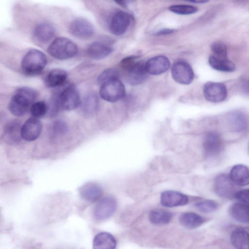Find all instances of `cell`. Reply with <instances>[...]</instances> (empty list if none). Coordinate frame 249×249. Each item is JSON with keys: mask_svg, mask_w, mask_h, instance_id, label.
Returning a JSON list of instances; mask_svg holds the SVG:
<instances>
[{"mask_svg": "<svg viewBox=\"0 0 249 249\" xmlns=\"http://www.w3.org/2000/svg\"><path fill=\"white\" fill-rule=\"evenodd\" d=\"M173 79L182 85H188L194 79V74L191 66L187 62L179 61L175 63L171 68Z\"/></svg>", "mask_w": 249, "mask_h": 249, "instance_id": "cell-8", "label": "cell"}, {"mask_svg": "<svg viewBox=\"0 0 249 249\" xmlns=\"http://www.w3.org/2000/svg\"><path fill=\"white\" fill-rule=\"evenodd\" d=\"M231 242L236 249H249V233L243 228H236L231 232Z\"/></svg>", "mask_w": 249, "mask_h": 249, "instance_id": "cell-21", "label": "cell"}, {"mask_svg": "<svg viewBox=\"0 0 249 249\" xmlns=\"http://www.w3.org/2000/svg\"><path fill=\"white\" fill-rule=\"evenodd\" d=\"M195 207L200 212L209 213L216 211L218 204L213 200L206 199L196 202Z\"/></svg>", "mask_w": 249, "mask_h": 249, "instance_id": "cell-32", "label": "cell"}, {"mask_svg": "<svg viewBox=\"0 0 249 249\" xmlns=\"http://www.w3.org/2000/svg\"><path fill=\"white\" fill-rule=\"evenodd\" d=\"M116 244V240L111 233L101 232L95 236L93 248L95 249H114Z\"/></svg>", "mask_w": 249, "mask_h": 249, "instance_id": "cell-22", "label": "cell"}, {"mask_svg": "<svg viewBox=\"0 0 249 249\" xmlns=\"http://www.w3.org/2000/svg\"><path fill=\"white\" fill-rule=\"evenodd\" d=\"M127 80L129 83L135 85L143 83L148 73L146 70L145 63L137 61L127 71Z\"/></svg>", "mask_w": 249, "mask_h": 249, "instance_id": "cell-14", "label": "cell"}, {"mask_svg": "<svg viewBox=\"0 0 249 249\" xmlns=\"http://www.w3.org/2000/svg\"><path fill=\"white\" fill-rule=\"evenodd\" d=\"M118 4L125 6L127 4H129L133 2L135 0H114Z\"/></svg>", "mask_w": 249, "mask_h": 249, "instance_id": "cell-41", "label": "cell"}, {"mask_svg": "<svg viewBox=\"0 0 249 249\" xmlns=\"http://www.w3.org/2000/svg\"><path fill=\"white\" fill-rule=\"evenodd\" d=\"M230 213L236 221L249 223V205L242 202L234 203L230 209Z\"/></svg>", "mask_w": 249, "mask_h": 249, "instance_id": "cell-25", "label": "cell"}, {"mask_svg": "<svg viewBox=\"0 0 249 249\" xmlns=\"http://www.w3.org/2000/svg\"><path fill=\"white\" fill-rule=\"evenodd\" d=\"M235 197L241 202L249 205V189H242L237 191Z\"/></svg>", "mask_w": 249, "mask_h": 249, "instance_id": "cell-38", "label": "cell"}, {"mask_svg": "<svg viewBox=\"0 0 249 249\" xmlns=\"http://www.w3.org/2000/svg\"><path fill=\"white\" fill-rule=\"evenodd\" d=\"M38 119L32 116L25 121L21 126L22 139L31 142L38 138L42 130V124Z\"/></svg>", "mask_w": 249, "mask_h": 249, "instance_id": "cell-11", "label": "cell"}, {"mask_svg": "<svg viewBox=\"0 0 249 249\" xmlns=\"http://www.w3.org/2000/svg\"><path fill=\"white\" fill-rule=\"evenodd\" d=\"M68 77L67 72L61 69H54L49 72L46 78V84L50 88L60 86L65 83Z\"/></svg>", "mask_w": 249, "mask_h": 249, "instance_id": "cell-27", "label": "cell"}, {"mask_svg": "<svg viewBox=\"0 0 249 249\" xmlns=\"http://www.w3.org/2000/svg\"><path fill=\"white\" fill-rule=\"evenodd\" d=\"M47 51L53 58L65 60L76 55L78 49L76 45L71 40L64 37H59L51 43Z\"/></svg>", "mask_w": 249, "mask_h": 249, "instance_id": "cell-3", "label": "cell"}, {"mask_svg": "<svg viewBox=\"0 0 249 249\" xmlns=\"http://www.w3.org/2000/svg\"><path fill=\"white\" fill-rule=\"evenodd\" d=\"M130 15L124 12H117L113 17L110 25L111 33L116 36L123 35L130 23Z\"/></svg>", "mask_w": 249, "mask_h": 249, "instance_id": "cell-16", "label": "cell"}, {"mask_svg": "<svg viewBox=\"0 0 249 249\" xmlns=\"http://www.w3.org/2000/svg\"><path fill=\"white\" fill-rule=\"evenodd\" d=\"M169 10L173 13L179 15H190L196 13L197 7L189 5H173L169 7Z\"/></svg>", "mask_w": 249, "mask_h": 249, "instance_id": "cell-34", "label": "cell"}, {"mask_svg": "<svg viewBox=\"0 0 249 249\" xmlns=\"http://www.w3.org/2000/svg\"><path fill=\"white\" fill-rule=\"evenodd\" d=\"M37 96L36 91L31 88L23 87L18 89L9 102L10 111L17 117L23 116L34 103Z\"/></svg>", "mask_w": 249, "mask_h": 249, "instance_id": "cell-1", "label": "cell"}, {"mask_svg": "<svg viewBox=\"0 0 249 249\" xmlns=\"http://www.w3.org/2000/svg\"><path fill=\"white\" fill-rule=\"evenodd\" d=\"M243 91L249 95V79L244 81L242 86Z\"/></svg>", "mask_w": 249, "mask_h": 249, "instance_id": "cell-39", "label": "cell"}, {"mask_svg": "<svg viewBox=\"0 0 249 249\" xmlns=\"http://www.w3.org/2000/svg\"><path fill=\"white\" fill-rule=\"evenodd\" d=\"M174 30L170 29H164L157 32L158 35H166L173 33Z\"/></svg>", "mask_w": 249, "mask_h": 249, "instance_id": "cell-40", "label": "cell"}, {"mask_svg": "<svg viewBox=\"0 0 249 249\" xmlns=\"http://www.w3.org/2000/svg\"><path fill=\"white\" fill-rule=\"evenodd\" d=\"M47 63V59L43 53L36 49H32L24 56L21 67L25 74L35 75L40 73Z\"/></svg>", "mask_w": 249, "mask_h": 249, "instance_id": "cell-2", "label": "cell"}, {"mask_svg": "<svg viewBox=\"0 0 249 249\" xmlns=\"http://www.w3.org/2000/svg\"><path fill=\"white\" fill-rule=\"evenodd\" d=\"M112 51L111 47L100 42H92L87 49L88 56L95 59H103L109 55Z\"/></svg>", "mask_w": 249, "mask_h": 249, "instance_id": "cell-20", "label": "cell"}, {"mask_svg": "<svg viewBox=\"0 0 249 249\" xmlns=\"http://www.w3.org/2000/svg\"><path fill=\"white\" fill-rule=\"evenodd\" d=\"M229 119L231 127L236 131H242L247 126V117L242 112L240 111L232 112L230 114Z\"/></svg>", "mask_w": 249, "mask_h": 249, "instance_id": "cell-31", "label": "cell"}, {"mask_svg": "<svg viewBox=\"0 0 249 249\" xmlns=\"http://www.w3.org/2000/svg\"><path fill=\"white\" fill-rule=\"evenodd\" d=\"M137 58L135 56L125 57L121 61V68L125 71H127L137 61Z\"/></svg>", "mask_w": 249, "mask_h": 249, "instance_id": "cell-37", "label": "cell"}, {"mask_svg": "<svg viewBox=\"0 0 249 249\" xmlns=\"http://www.w3.org/2000/svg\"><path fill=\"white\" fill-rule=\"evenodd\" d=\"M55 30L53 26L47 23L38 24L34 30L35 38L41 43L49 41L54 36Z\"/></svg>", "mask_w": 249, "mask_h": 249, "instance_id": "cell-24", "label": "cell"}, {"mask_svg": "<svg viewBox=\"0 0 249 249\" xmlns=\"http://www.w3.org/2000/svg\"><path fill=\"white\" fill-rule=\"evenodd\" d=\"M205 221V219L200 215L193 212H186L182 213L179 217L180 224L188 229H194L199 227Z\"/></svg>", "mask_w": 249, "mask_h": 249, "instance_id": "cell-26", "label": "cell"}, {"mask_svg": "<svg viewBox=\"0 0 249 249\" xmlns=\"http://www.w3.org/2000/svg\"><path fill=\"white\" fill-rule=\"evenodd\" d=\"M117 206L116 199L112 196H107L101 199L93 211L94 218L99 221L110 217L115 212Z\"/></svg>", "mask_w": 249, "mask_h": 249, "instance_id": "cell-6", "label": "cell"}, {"mask_svg": "<svg viewBox=\"0 0 249 249\" xmlns=\"http://www.w3.org/2000/svg\"><path fill=\"white\" fill-rule=\"evenodd\" d=\"M67 123L63 120L55 121L51 125L50 132L51 138L56 140L64 136L68 131Z\"/></svg>", "mask_w": 249, "mask_h": 249, "instance_id": "cell-30", "label": "cell"}, {"mask_svg": "<svg viewBox=\"0 0 249 249\" xmlns=\"http://www.w3.org/2000/svg\"><path fill=\"white\" fill-rule=\"evenodd\" d=\"M21 125L20 122L17 120L11 121L5 126L3 138L4 140L11 144L20 142L21 137Z\"/></svg>", "mask_w": 249, "mask_h": 249, "instance_id": "cell-17", "label": "cell"}, {"mask_svg": "<svg viewBox=\"0 0 249 249\" xmlns=\"http://www.w3.org/2000/svg\"><path fill=\"white\" fill-rule=\"evenodd\" d=\"M118 71L113 68H109L102 71L98 76L97 81L98 84L103 83L115 79H119Z\"/></svg>", "mask_w": 249, "mask_h": 249, "instance_id": "cell-35", "label": "cell"}, {"mask_svg": "<svg viewBox=\"0 0 249 249\" xmlns=\"http://www.w3.org/2000/svg\"><path fill=\"white\" fill-rule=\"evenodd\" d=\"M235 184L229 177L224 174L218 175L215 179L213 189L215 194L224 199L235 197L236 191Z\"/></svg>", "mask_w": 249, "mask_h": 249, "instance_id": "cell-7", "label": "cell"}, {"mask_svg": "<svg viewBox=\"0 0 249 249\" xmlns=\"http://www.w3.org/2000/svg\"></svg>", "mask_w": 249, "mask_h": 249, "instance_id": "cell-43", "label": "cell"}, {"mask_svg": "<svg viewBox=\"0 0 249 249\" xmlns=\"http://www.w3.org/2000/svg\"><path fill=\"white\" fill-rule=\"evenodd\" d=\"M48 107L43 101L34 102L30 107V113L33 117L39 118L44 116L47 111Z\"/></svg>", "mask_w": 249, "mask_h": 249, "instance_id": "cell-33", "label": "cell"}, {"mask_svg": "<svg viewBox=\"0 0 249 249\" xmlns=\"http://www.w3.org/2000/svg\"><path fill=\"white\" fill-rule=\"evenodd\" d=\"M203 148L207 157L214 158L218 156L223 149V142L220 135L213 131L208 132L204 138Z\"/></svg>", "mask_w": 249, "mask_h": 249, "instance_id": "cell-10", "label": "cell"}, {"mask_svg": "<svg viewBox=\"0 0 249 249\" xmlns=\"http://www.w3.org/2000/svg\"><path fill=\"white\" fill-rule=\"evenodd\" d=\"M60 108L71 110L77 108L81 104L79 91L73 84H69L56 94Z\"/></svg>", "mask_w": 249, "mask_h": 249, "instance_id": "cell-4", "label": "cell"}, {"mask_svg": "<svg viewBox=\"0 0 249 249\" xmlns=\"http://www.w3.org/2000/svg\"><path fill=\"white\" fill-rule=\"evenodd\" d=\"M209 63L212 68L219 71L232 72L235 70L234 64L228 58L218 57L212 55L209 57Z\"/></svg>", "mask_w": 249, "mask_h": 249, "instance_id": "cell-28", "label": "cell"}, {"mask_svg": "<svg viewBox=\"0 0 249 249\" xmlns=\"http://www.w3.org/2000/svg\"><path fill=\"white\" fill-rule=\"evenodd\" d=\"M203 94L208 101L213 103H219L226 99L227 89L223 83L208 82L203 87Z\"/></svg>", "mask_w": 249, "mask_h": 249, "instance_id": "cell-9", "label": "cell"}, {"mask_svg": "<svg viewBox=\"0 0 249 249\" xmlns=\"http://www.w3.org/2000/svg\"><path fill=\"white\" fill-rule=\"evenodd\" d=\"M230 178L236 185L244 186L249 185V168L243 164L233 166L230 173Z\"/></svg>", "mask_w": 249, "mask_h": 249, "instance_id": "cell-18", "label": "cell"}, {"mask_svg": "<svg viewBox=\"0 0 249 249\" xmlns=\"http://www.w3.org/2000/svg\"><path fill=\"white\" fill-rule=\"evenodd\" d=\"M170 66V60L163 55L154 56L145 63L147 72L152 75H159L166 72Z\"/></svg>", "mask_w": 249, "mask_h": 249, "instance_id": "cell-15", "label": "cell"}, {"mask_svg": "<svg viewBox=\"0 0 249 249\" xmlns=\"http://www.w3.org/2000/svg\"><path fill=\"white\" fill-rule=\"evenodd\" d=\"M69 31L72 36L77 38L86 39L93 35L94 29L91 24L86 19L78 18L71 23Z\"/></svg>", "mask_w": 249, "mask_h": 249, "instance_id": "cell-12", "label": "cell"}, {"mask_svg": "<svg viewBox=\"0 0 249 249\" xmlns=\"http://www.w3.org/2000/svg\"><path fill=\"white\" fill-rule=\"evenodd\" d=\"M80 104L83 113L86 116H90L94 115L97 111L99 99L96 93L90 92L85 96Z\"/></svg>", "mask_w": 249, "mask_h": 249, "instance_id": "cell-23", "label": "cell"}, {"mask_svg": "<svg viewBox=\"0 0 249 249\" xmlns=\"http://www.w3.org/2000/svg\"><path fill=\"white\" fill-rule=\"evenodd\" d=\"M172 218V213L162 209L153 210L149 214V221L156 225L167 224L171 221Z\"/></svg>", "mask_w": 249, "mask_h": 249, "instance_id": "cell-29", "label": "cell"}, {"mask_svg": "<svg viewBox=\"0 0 249 249\" xmlns=\"http://www.w3.org/2000/svg\"><path fill=\"white\" fill-rule=\"evenodd\" d=\"M125 87L119 79L107 81L100 89V95L104 100L109 102H115L121 99L125 94Z\"/></svg>", "mask_w": 249, "mask_h": 249, "instance_id": "cell-5", "label": "cell"}, {"mask_svg": "<svg viewBox=\"0 0 249 249\" xmlns=\"http://www.w3.org/2000/svg\"><path fill=\"white\" fill-rule=\"evenodd\" d=\"M160 203L166 207L183 206L188 203V197L180 192L166 190L162 192L160 198Z\"/></svg>", "mask_w": 249, "mask_h": 249, "instance_id": "cell-13", "label": "cell"}, {"mask_svg": "<svg viewBox=\"0 0 249 249\" xmlns=\"http://www.w3.org/2000/svg\"><path fill=\"white\" fill-rule=\"evenodd\" d=\"M213 55L218 57L228 58L227 48L225 43L221 41H215L211 45Z\"/></svg>", "mask_w": 249, "mask_h": 249, "instance_id": "cell-36", "label": "cell"}, {"mask_svg": "<svg viewBox=\"0 0 249 249\" xmlns=\"http://www.w3.org/2000/svg\"><path fill=\"white\" fill-rule=\"evenodd\" d=\"M192 2L198 3H205L209 1V0H186Z\"/></svg>", "mask_w": 249, "mask_h": 249, "instance_id": "cell-42", "label": "cell"}, {"mask_svg": "<svg viewBox=\"0 0 249 249\" xmlns=\"http://www.w3.org/2000/svg\"><path fill=\"white\" fill-rule=\"evenodd\" d=\"M79 193L83 199L88 202L93 203L101 197L103 191L98 184L89 182L80 188Z\"/></svg>", "mask_w": 249, "mask_h": 249, "instance_id": "cell-19", "label": "cell"}]
</instances>
